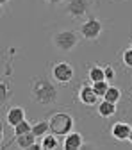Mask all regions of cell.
<instances>
[{"label":"cell","instance_id":"6da1fadb","mask_svg":"<svg viewBox=\"0 0 132 150\" xmlns=\"http://www.w3.org/2000/svg\"><path fill=\"white\" fill-rule=\"evenodd\" d=\"M54 79L47 75H37L30 81V100L37 105L50 107L59 102V89Z\"/></svg>","mask_w":132,"mask_h":150},{"label":"cell","instance_id":"7a4b0ae2","mask_svg":"<svg viewBox=\"0 0 132 150\" xmlns=\"http://www.w3.org/2000/svg\"><path fill=\"white\" fill-rule=\"evenodd\" d=\"M80 32L73 30V29H59L52 34V45L55 47L57 52L63 54H70L77 48L79 41H80Z\"/></svg>","mask_w":132,"mask_h":150},{"label":"cell","instance_id":"3957f363","mask_svg":"<svg viewBox=\"0 0 132 150\" xmlns=\"http://www.w3.org/2000/svg\"><path fill=\"white\" fill-rule=\"evenodd\" d=\"M105 27H107V23L102 20V18H97L95 14H91V16H88L86 20L79 25V32H80V36H82V40H86V41H97L98 38L102 36V32L105 30Z\"/></svg>","mask_w":132,"mask_h":150},{"label":"cell","instance_id":"277c9868","mask_svg":"<svg viewBox=\"0 0 132 150\" xmlns=\"http://www.w3.org/2000/svg\"><path fill=\"white\" fill-rule=\"evenodd\" d=\"M50 122V132L57 136H66L73 130V116L64 111H55L48 116Z\"/></svg>","mask_w":132,"mask_h":150},{"label":"cell","instance_id":"5b68a950","mask_svg":"<svg viewBox=\"0 0 132 150\" xmlns=\"http://www.w3.org/2000/svg\"><path fill=\"white\" fill-rule=\"evenodd\" d=\"M50 77L57 82V84L66 86V84H70V82L73 81L75 70H73V66H71L68 61L59 59V61H54V63L50 64Z\"/></svg>","mask_w":132,"mask_h":150},{"label":"cell","instance_id":"8992f818","mask_svg":"<svg viewBox=\"0 0 132 150\" xmlns=\"http://www.w3.org/2000/svg\"><path fill=\"white\" fill-rule=\"evenodd\" d=\"M93 11V2L91 0H68L64 4V13L71 20H86L91 16Z\"/></svg>","mask_w":132,"mask_h":150},{"label":"cell","instance_id":"52a82bcc","mask_svg":"<svg viewBox=\"0 0 132 150\" xmlns=\"http://www.w3.org/2000/svg\"><path fill=\"white\" fill-rule=\"evenodd\" d=\"M98 98H100V97L95 93L93 86H89V84H80V88H79V100H80V104L91 107V105H97V104H98Z\"/></svg>","mask_w":132,"mask_h":150},{"label":"cell","instance_id":"ba28073f","mask_svg":"<svg viewBox=\"0 0 132 150\" xmlns=\"http://www.w3.org/2000/svg\"><path fill=\"white\" fill-rule=\"evenodd\" d=\"M23 120H25V109L22 105H13V107H9L6 111V123L7 125L14 127L20 122H23Z\"/></svg>","mask_w":132,"mask_h":150},{"label":"cell","instance_id":"9c48e42d","mask_svg":"<svg viewBox=\"0 0 132 150\" xmlns=\"http://www.w3.org/2000/svg\"><path fill=\"white\" fill-rule=\"evenodd\" d=\"M130 130H132V127L127 122H116L111 127V136L114 139H118V141H125L130 136Z\"/></svg>","mask_w":132,"mask_h":150},{"label":"cell","instance_id":"30bf717a","mask_svg":"<svg viewBox=\"0 0 132 150\" xmlns=\"http://www.w3.org/2000/svg\"><path fill=\"white\" fill-rule=\"evenodd\" d=\"M97 112H98L100 118H112L116 115V104L104 98L102 102L97 104Z\"/></svg>","mask_w":132,"mask_h":150},{"label":"cell","instance_id":"8fae6325","mask_svg":"<svg viewBox=\"0 0 132 150\" xmlns=\"http://www.w3.org/2000/svg\"><path fill=\"white\" fill-rule=\"evenodd\" d=\"M84 145V138L80 132H71L64 136V141H63V146L68 148V150H75V148H80Z\"/></svg>","mask_w":132,"mask_h":150},{"label":"cell","instance_id":"7c38bea8","mask_svg":"<svg viewBox=\"0 0 132 150\" xmlns=\"http://www.w3.org/2000/svg\"><path fill=\"white\" fill-rule=\"evenodd\" d=\"M36 139H37V136L30 130L27 134L16 136V145L20 148H41V145H36Z\"/></svg>","mask_w":132,"mask_h":150},{"label":"cell","instance_id":"4fadbf2b","mask_svg":"<svg viewBox=\"0 0 132 150\" xmlns=\"http://www.w3.org/2000/svg\"><path fill=\"white\" fill-rule=\"evenodd\" d=\"M88 79L89 82H97V81H104L105 79V71L100 64H93L88 68Z\"/></svg>","mask_w":132,"mask_h":150},{"label":"cell","instance_id":"5bb4252c","mask_svg":"<svg viewBox=\"0 0 132 150\" xmlns=\"http://www.w3.org/2000/svg\"><path fill=\"white\" fill-rule=\"evenodd\" d=\"M57 138H59L57 134H54V132L48 134V132H47V134L41 138V143H40L41 148H45V150H54V148H57V146H59V139H57Z\"/></svg>","mask_w":132,"mask_h":150},{"label":"cell","instance_id":"9a60e30c","mask_svg":"<svg viewBox=\"0 0 132 150\" xmlns=\"http://www.w3.org/2000/svg\"><path fill=\"white\" fill-rule=\"evenodd\" d=\"M32 132H34L37 138H43L47 132H50V122H48V118H47V120L36 122V123L32 125Z\"/></svg>","mask_w":132,"mask_h":150},{"label":"cell","instance_id":"2e32d148","mask_svg":"<svg viewBox=\"0 0 132 150\" xmlns=\"http://www.w3.org/2000/svg\"><path fill=\"white\" fill-rule=\"evenodd\" d=\"M91 86H93V89H95V93L98 97H105V93H107V89H109V81L107 79H104V81H97V82H91Z\"/></svg>","mask_w":132,"mask_h":150},{"label":"cell","instance_id":"e0dca14e","mask_svg":"<svg viewBox=\"0 0 132 150\" xmlns=\"http://www.w3.org/2000/svg\"><path fill=\"white\" fill-rule=\"evenodd\" d=\"M104 98L109 100V102L118 104L120 98H121V91H120V88H116V86H109V89H107V93H105V97H104Z\"/></svg>","mask_w":132,"mask_h":150},{"label":"cell","instance_id":"ac0fdd59","mask_svg":"<svg viewBox=\"0 0 132 150\" xmlns=\"http://www.w3.org/2000/svg\"><path fill=\"white\" fill-rule=\"evenodd\" d=\"M30 130H32V125H30L27 120H23V122H20L18 125L13 127V134H14V138H16V136H22V134L30 132Z\"/></svg>","mask_w":132,"mask_h":150},{"label":"cell","instance_id":"d6986e66","mask_svg":"<svg viewBox=\"0 0 132 150\" xmlns=\"http://www.w3.org/2000/svg\"><path fill=\"white\" fill-rule=\"evenodd\" d=\"M121 63L127 66V68H132V48H125L121 52Z\"/></svg>","mask_w":132,"mask_h":150},{"label":"cell","instance_id":"ffe728a7","mask_svg":"<svg viewBox=\"0 0 132 150\" xmlns=\"http://www.w3.org/2000/svg\"><path fill=\"white\" fill-rule=\"evenodd\" d=\"M104 71H105V79L107 81H112V79L116 77V70H114V66H111V64L104 66Z\"/></svg>","mask_w":132,"mask_h":150},{"label":"cell","instance_id":"44dd1931","mask_svg":"<svg viewBox=\"0 0 132 150\" xmlns=\"http://www.w3.org/2000/svg\"><path fill=\"white\" fill-rule=\"evenodd\" d=\"M41 2L47 6H52V7H59V6H64L68 0H41Z\"/></svg>","mask_w":132,"mask_h":150},{"label":"cell","instance_id":"7402d4cb","mask_svg":"<svg viewBox=\"0 0 132 150\" xmlns=\"http://www.w3.org/2000/svg\"><path fill=\"white\" fill-rule=\"evenodd\" d=\"M0 89H2V105H6V102H7V84L2 82Z\"/></svg>","mask_w":132,"mask_h":150},{"label":"cell","instance_id":"603a6c76","mask_svg":"<svg viewBox=\"0 0 132 150\" xmlns=\"http://www.w3.org/2000/svg\"><path fill=\"white\" fill-rule=\"evenodd\" d=\"M9 2H11V0H0V6H2V7H4V6H7Z\"/></svg>","mask_w":132,"mask_h":150},{"label":"cell","instance_id":"cb8c5ba5","mask_svg":"<svg viewBox=\"0 0 132 150\" xmlns=\"http://www.w3.org/2000/svg\"><path fill=\"white\" fill-rule=\"evenodd\" d=\"M128 141H130V145H132V130H130V136H128Z\"/></svg>","mask_w":132,"mask_h":150},{"label":"cell","instance_id":"d4e9b609","mask_svg":"<svg viewBox=\"0 0 132 150\" xmlns=\"http://www.w3.org/2000/svg\"><path fill=\"white\" fill-rule=\"evenodd\" d=\"M128 47H130V48H132V40H130V43H128Z\"/></svg>","mask_w":132,"mask_h":150}]
</instances>
